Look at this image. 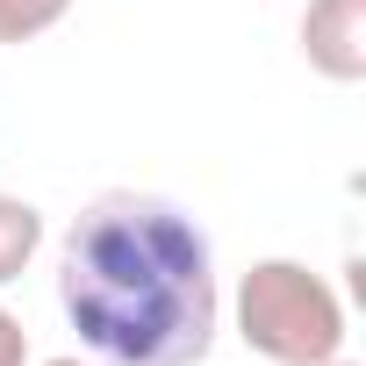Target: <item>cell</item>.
Masks as SVG:
<instances>
[{"label":"cell","instance_id":"1","mask_svg":"<svg viewBox=\"0 0 366 366\" xmlns=\"http://www.w3.org/2000/svg\"><path fill=\"white\" fill-rule=\"evenodd\" d=\"M58 309L101 366H209L223 330L216 244L165 194H94L58 244Z\"/></svg>","mask_w":366,"mask_h":366},{"label":"cell","instance_id":"2","mask_svg":"<svg viewBox=\"0 0 366 366\" xmlns=\"http://www.w3.org/2000/svg\"><path fill=\"white\" fill-rule=\"evenodd\" d=\"M230 323L266 366H323L352 337L337 287L309 259H252L230 295Z\"/></svg>","mask_w":366,"mask_h":366},{"label":"cell","instance_id":"3","mask_svg":"<svg viewBox=\"0 0 366 366\" xmlns=\"http://www.w3.org/2000/svg\"><path fill=\"white\" fill-rule=\"evenodd\" d=\"M302 58L330 86L366 79V0H309L302 8Z\"/></svg>","mask_w":366,"mask_h":366},{"label":"cell","instance_id":"4","mask_svg":"<svg viewBox=\"0 0 366 366\" xmlns=\"http://www.w3.org/2000/svg\"><path fill=\"white\" fill-rule=\"evenodd\" d=\"M44 252V209L22 194H0V287H15Z\"/></svg>","mask_w":366,"mask_h":366},{"label":"cell","instance_id":"5","mask_svg":"<svg viewBox=\"0 0 366 366\" xmlns=\"http://www.w3.org/2000/svg\"><path fill=\"white\" fill-rule=\"evenodd\" d=\"M72 8H79V0H0V51L51 36V29H58Z\"/></svg>","mask_w":366,"mask_h":366},{"label":"cell","instance_id":"6","mask_svg":"<svg viewBox=\"0 0 366 366\" xmlns=\"http://www.w3.org/2000/svg\"><path fill=\"white\" fill-rule=\"evenodd\" d=\"M0 366H29V330L8 302H0Z\"/></svg>","mask_w":366,"mask_h":366},{"label":"cell","instance_id":"7","mask_svg":"<svg viewBox=\"0 0 366 366\" xmlns=\"http://www.w3.org/2000/svg\"><path fill=\"white\" fill-rule=\"evenodd\" d=\"M29 366H94V359H72V352H65V359H29Z\"/></svg>","mask_w":366,"mask_h":366},{"label":"cell","instance_id":"8","mask_svg":"<svg viewBox=\"0 0 366 366\" xmlns=\"http://www.w3.org/2000/svg\"><path fill=\"white\" fill-rule=\"evenodd\" d=\"M323 366H359V359H345V352H337V359H323Z\"/></svg>","mask_w":366,"mask_h":366}]
</instances>
